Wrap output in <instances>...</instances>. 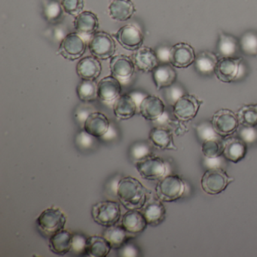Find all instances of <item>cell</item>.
<instances>
[{
    "label": "cell",
    "mask_w": 257,
    "mask_h": 257,
    "mask_svg": "<svg viewBox=\"0 0 257 257\" xmlns=\"http://www.w3.org/2000/svg\"><path fill=\"white\" fill-rule=\"evenodd\" d=\"M147 189L135 177H123L117 185L116 195L127 210H141L147 202Z\"/></svg>",
    "instance_id": "cell-1"
},
{
    "label": "cell",
    "mask_w": 257,
    "mask_h": 257,
    "mask_svg": "<svg viewBox=\"0 0 257 257\" xmlns=\"http://www.w3.org/2000/svg\"><path fill=\"white\" fill-rule=\"evenodd\" d=\"M121 215L120 204L115 201H99L91 207L93 220L102 226L108 227L117 224Z\"/></svg>",
    "instance_id": "cell-2"
},
{
    "label": "cell",
    "mask_w": 257,
    "mask_h": 257,
    "mask_svg": "<svg viewBox=\"0 0 257 257\" xmlns=\"http://www.w3.org/2000/svg\"><path fill=\"white\" fill-rule=\"evenodd\" d=\"M88 47L91 55L103 61L112 58L116 52L114 37L105 31H97L91 36Z\"/></svg>",
    "instance_id": "cell-3"
},
{
    "label": "cell",
    "mask_w": 257,
    "mask_h": 257,
    "mask_svg": "<svg viewBox=\"0 0 257 257\" xmlns=\"http://www.w3.org/2000/svg\"><path fill=\"white\" fill-rule=\"evenodd\" d=\"M185 183L178 175H168L159 180L156 188L158 198L164 202H172L184 193Z\"/></svg>",
    "instance_id": "cell-4"
},
{
    "label": "cell",
    "mask_w": 257,
    "mask_h": 257,
    "mask_svg": "<svg viewBox=\"0 0 257 257\" xmlns=\"http://www.w3.org/2000/svg\"><path fill=\"white\" fill-rule=\"evenodd\" d=\"M67 220V216L61 209L52 207L42 212L36 222L42 231L51 236L64 229Z\"/></svg>",
    "instance_id": "cell-5"
},
{
    "label": "cell",
    "mask_w": 257,
    "mask_h": 257,
    "mask_svg": "<svg viewBox=\"0 0 257 257\" xmlns=\"http://www.w3.org/2000/svg\"><path fill=\"white\" fill-rule=\"evenodd\" d=\"M135 167L144 180H160L166 173V165L163 159L151 154L137 161Z\"/></svg>",
    "instance_id": "cell-6"
},
{
    "label": "cell",
    "mask_w": 257,
    "mask_h": 257,
    "mask_svg": "<svg viewBox=\"0 0 257 257\" xmlns=\"http://www.w3.org/2000/svg\"><path fill=\"white\" fill-rule=\"evenodd\" d=\"M86 48V42L79 33H70L61 42L58 54L64 59L74 61L83 56Z\"/></svg>",
    "instance_id": "cell-7"
},
{
    "label": "cell",
    "mask_w": 257,
    "mask_h": 257,
    "mask_svg": "<svg viewBox=\"0 0 257 257\" xmlns=\"http://www.w3.org/2000/svg\"><path fill=\"white\" fill-rule=\"evenodd\" d=\"M231 180L223 170L211 168L203 175L201 187L209 195H218L226 189Z\"/></svg>",
    "instance_id": "cell-8"
},
{
    "label": "cell",
    "mask_w": 257,
    "mask_h": 257,
    "mask_svg": "<svg viewBox=\"0 0 257 257\" xmlns=\"http://www.w3.org/2000/svg\"><path fill=\"white\" fill-rule=\"evenodd\" d=\"M241 59L233 57H222L218 61L214 73L216 77L223 82H231L239 77L243 72Z\"/></svg>",
    "instance_id": "cell-9"
},
{
    "label": "cell",
    "mask_w": 257,
    "mask_h": 257,
    "mask_svg": "<svg viewBox=\"0 0 257 257\" xmlns=\"http://www.w3.org/2000/svg\"><path fill=\"white\" fill-rule=\"evenodd\" d=\"M113 37L126 50L135 52L144 45V34L133 25H124L113 34Z\"/></svg>",
    "instance_id": "cell-10"
},
{
    "label": "cell",
    "mask_w": 257,
    "mask_h": 257,
    "mask_svg": "<svg viewBox=\"0 0 257 257\" xmlns=\"http://www.w3.org/2000/svg\"><path fill=\"white\" fill-rule=\"evenodd\" d=\"M239 120L231 111L222 109L218 111L212 118L211 124L217 135L228 136L237 130Z\"/></svg>",
    "instance_id": "cell-11"
},
{
    "label": "cell",
    "mask_w": 257,
    "mask_h": 257,
    "mask_svg": "<svg viewBox=\"0 0 257 257\" xmlns=\"http://www.w3.org/2000/svg\"><path fill=\"white\" fill-rule=\"evenodd\" d=\"M110 72L112 76L120 82H126L133 76L135 67L133 60L126 55H114L110 58Z\"/></svg>",
    "instance_id": "cell-12"
},
{
    "label": "cell",
    "mask_w": 257,
    "mask_h": 257,
    "mask_svg": "<svg viewBox=\"0 0 257 257\" xmlns=\"http://www.w3.org/2000/svg\"><path fill=\"white\" fill-rule=\"evenodd\" d=\"M201 102L192 95H183L173 106L174 115L181 121H189L196 115Z\"/></svg>",
    "instance_id": "cell-13"
},
{
    "label": "cell",
    "mask_w": 257,
    "mask_h": 257,
    "mask_svg": "<svg viewBox=\"0 0 257 257\" xmlns=\"http://www.w3.org/2000/svg\"><path fill=\"white\" fill-rule=\"evenodd\" d=\"M132 58L136 68L142 73H152L159 66L156 52L147 46H142L135 51Z\"/></svg>",
    "instance_id": "cell-14"
},
{
    "label": "cell",
    "mask_w": 257,
    "mask_h": 257,
    "mask_svg": "<svg viewBox=\"0 0 257 257\" xmlns=\"http://www.w3.org/2000/svg\"><path fill=\"white\" fill-rule=\"evenodd\" d=\"M195 61V52L187 43H177L171 48L169 63L173 67L186 68Z\"/></svg>",
    "instance_id": "cell-15"
},
{
    "label": "cell",
    "mask_w": 257,
    "mask_h": 257,
    "mask_svg": "<svg viewBox=\"0 0 257 257\" xmlns=\"http://www.w3.org/2000/svg\"><path fill=\"white\" fill-rule=\"evenodd\" d=\"M121 82L112 75L103 78L97 83L98 98L104 103H114L121 95Z\"/></svg>",
    "instance_id": "cell-16"
},
{
    "label": "cell",
    "mask_w": 257,
    "mask_h": 257,
    "mask_svg": "<svg viewBox=\"0 0 257 257\" xmlns=\"http://www.w3.org/2000/svg\"><path fill=\"white\" fill-rule=\"evenodd\" d=\"M165 103L157 96H146L139 104L142 117L148 121H157L165 112Z\"/></svg>",
    "instance_id": "cell-17"
},
{
    "label": "cell",
    "mask_w": 257,
    "mask_h": 257,
    "mask_svg": "<svg viewBox=\"0 0 257 257\" xmlns=\"http://www.w3.org/2000/svg\"><path fill=\"white\" fill-rule=\"evenodd\" d=\"M109 125L110 123L105 114L93 112L84 121V131L94 138H101L109 132Z\"/></svg>",
    "instance_id": "cell-18"
},
{
    "label": "cell",
    "mask_w": 257,
    "mask_h": 257,
    "mask_svg": "<svg viewBox=\"0 0 257 257\" xmlns=\"http://www.w3.org/2000/svg\"><path fill=\"white\" fill-rule=\"evenodd\" d=\"M101 73V62L93 55L82 58L76 64V73L82 80L95 81Z\"/></svg>",
    "instance_id": "cell-19"
},
{
    "label": "cell",
    "mask_w": 257,
    "mask_h": 257,
    "mask_svg": "<svg viewBox=\"0 0 257 257\" xmlns=\"http://www.w3.org/2000/svg\"><path fill=\"white\" fill-rule=\"evenodd\" d=\"M147 223L151 226L160 225L166 216V209L160 199H150L147 201L144 207L141 209Z\"/></svg>",
    "instance_id": "cell-20"
},
{
    "label": "cell",
    "mask_w": 257,
    "mask_h": 257,
    "mask_svg": "<svg viewBox=\"0 0 257 257\" xmlns=\"http://www.w3.org/2000/svg\"><path fill=\"white\" fill-rule=\"evenodd\" d=\"M73 27L81 36L91 37L98 30V18L91 12L83 11L75 17Z\"/></svg>",
    "instance_id": "cell-21"
},
{
    "label": "cell",
    "mask_w": 257,
    "mask_h": 257,
    "mask_svg": "<svg viewBox=\"0 0 257 257\" xmlns=\"http://www.w3.org/2000/svg\"><path fill=\"white\" fill-rule=\"evenodd\" d=\"M108 11L112 20L123 22H127L135 16L136 8L132 0H112Z\"/></svg>",
    "instance_id": "cell-22"
},
{
    "label": "cell",
    "mask_w": 257,
    "mask_h": 257,
    "mask_svg": "<svg viewBox=\"0 0 257 257\" xmlns=\"http://www.w3.org/2000/svg\"><path fill=\"white\" fill-rule=\"evenodd\" d=\"M74 234L66 229H62L49 237V249L53 253L64 255L71 251Z\"/></svg>",
    "instance_id": "cell-23"
},
{
    "label": "cell",
    "mask_w": 257,
    "mask_h": 257,
    "mask_svg": "<svg viewBox=\"0 0 257 257\" xmlns=\"http://www.w3.org/2000/svg\"><path fill=\"white\" fill-rule=\"evenodd\" d=\"M121 225L130 234H137L145 231L148 223L140 210H127L123 215Z\"/></svg>",
    "instance_id": "cell-24"
},
{
    "label": "cell",
    "mask_w": 257,
    "mask_h": 257,
    "mask_svg": "<svg viewBox=\"0 0 257 257\" xmlns=\"http://www.w3.org/2000/svg\"><path fill=\"white\" fill-rule=\"evenodd\" d=\"M137 103L130 94L120 95L113 103V112L118 119L127 120L136 113Z\"/></svg>",
    "instance_id": "cell-25"
},
{
    "label": "cell",
    "mask_w": 257,
    "mask_h": 257,
    "mask_svg": "<svg viewBox=\"0 0 257 257\" xmlns=\"http://www.w3.org/2000/svg\"><path fill=\"white\" fill-rule=\"evenodd\" d=\"M171 64H164L158 66L152 72L153 81L157 90L169 88L175 82L177 73Z\"/></svg>",
    "instance_id": "cell-26"
},
{
    "label": "cell",
    "mask_w": 257,
    "mask_h": 257,
    "mask_svg": "<svg viewBox=\"0 0 257 257\" xmlns=\"http://www.w3.org/2000/svg\"><path fill=\"white\" fill-rule=\"evenodd\" d=\"M111 249L112 246L103 235L90 236L87 238L85 255L90 257H106Z\"/></svg>",
    "instance_id": "cell-27"
},
{
    "label": "cell",
    "mask_w": 257,
    "mask_h": 257,
    "mask_svg": "<svg viewBox=\"0 0 257 257\" xmlns=\"http://www.w3.org/2000/svg\"><path fill=\"white\" fill-rule=\"evenodd\" d=\"M106 228L103 231V236L109 242L112 249H121L130 238V233L121 225L115 224Z\"/></svg>",
    "instance_id": "cell-28"
},
{
    "label": "cell",
    "mask_w": 257,
    "mask_h": 257,
    "mask_svg": "<svg viewBox=\"0 0 257 257\" xmlns=\"http://www.w3.org/2000/svg\"><path fill=\"white\" fill-rule=\"evenodd\" d=\"M149 139L155 147L160 150L175 149L172 134L168 129L165 127H153L149 134Z\"/></svg>",
    "instance_id": "cell-29"
},
{
    "label": "cell",
    "mask_w": 257,
    "mask_h": 257,
    "mask_svg": "<svg viewBox=\"0 0 257 257\" xmlns=\"http://www.w3.org/2000/svg\"><path fill=\"white\" fill-rule=\"evenodd\" d=\"M246 147L244 141L231 138L224 144L223 156L227 160L237 163L244 158Z\"/></svg>",
    "instance_id": "cell-30"
},
{
    "label": "cell",
    "mask_w": 257,
    "mask_h": 257,
    "mask_svg": "<svg viewBox=\"0 0 257 257\" xmlns=\"http://www.w3.org/2000/svg\"><path fill=\"white\" fill-rule=\"evenodd\" d=\"M78 97L84 103H91L98 98L97 84L94 80H82L76 88Z\"/></svg>",
    "instance_id": "cell-31"
},
{
    "label": "cell",
    "mask_w": 257,
    "mask_h": 257,
    "mask_svg": "<svg viewBox=\"0 0 257 257\" xmlns=\"http://www.w3.org/2000/svg\"><path fill=\"white\" fill-rule=\"evenodd\" d=\"M217 62V58L214 54L210 52H202L196 57L195 67L202 74H210L214 72Z\"/></svg>",
    "instance_id": "cell-32"
},
{
    "label": "cell",
    "mask_w": 257,
    "mask_h": 257,
    "mask_svg": "<svg viewBox=\"0 0 257 257\" xmlns=\"http://www.w3.org/2000/svg\"><path fill=\"white\" fill-rule=\"evenodd\" d=\"M62 6L57 0H46L43 7V14L48 22L50 23L58 22L63 16Z\"/></svg>",
    "instance_id": "cell-33"
},
{
    "label": "cell",
    "mask_w": 257,
    "mask_h": 257,
    "mask_svg": "<svg viewBox=\"0 0 257 257\" xmlns=\"http://www.w3.org/2000/svg\"><path fill=\"white\" fill-rule=\"evenodd\" d=\"M238 48V43L234 37L223 34L220 36L218 50L222 57L234 56Z\"/></svg>",
    "instance_id": "cell-34"
},
{
    "label": "cell",
    "mask_w": 257,
    "mask_h": 257,
    "mask_svg": "<svg viewBox=\"0 0 257 257\" xmlns=\"http://www.w3.org/2000/svg\"><path fill=\"white\" fill-rule=\"evenodd\" d=\"M224 144L216 138H211L204 141L202 145V153L206 157L215 159L223 153Z\"/></svg>",
    "instance_id": "cell-35"
},
{
    "label": "cell",
    "mask_w": 257,
    "mask_h": 257,
    "mask_svg": "<svg viewBox=\"0 0 257 257\" xmlns=\"http://www.w3.org/2000/svg\"><path fill=\"white\" fill-rule=\"evenodd\" d=\"M239 47L245 55L249 56L257 55V34L253 32L243 34L239 42Z\"/></svg>",
    "instance_id": "cell-36"
},
{
    "label": "cell",
    "mask_w": 257,
    "mask_h": 257,
    "mask_svg": "<svg viewBox=\"0 0 257 257\" xmlns=\"http://www.w3.org/2000/svg\"><path fill=\"white\" fill-rule=\"evenodd\" d=\"M237 118H238L239 122L241 123L243 126L255 127L257 124L256 105L243 106L239 110Z\"/></svg>",
    "instance_id": "cell-37"
},
{
    "label": "cell",
    "mask_w": 257,
    "mask_h": 257,
    "mask_svg": "<svg viewBox=\"0 0 257 257\" xmlns=\"http://www.w3.org/2000/svg\"><path fill=\"white\" fill-rule=\"evenodd\" d=\"M61 4L64 11L74 17L82 13L85 7L84 0H61Z\"/></svg>",
    "instance_id": "cell-38"
},
{
    "label": "cell",
    "mask_w": 257,
    "mask_h": 257,
    "mask_svg": "<svg viewBox=\"0 0 257 257\" xmlns=\"http://www.w3.org/2000/svg\"><path fill=\"white\" fill-rule=\"evenodd\" d=\"M87 238L82 234H74L73 239V245L70 252L76 254L83 253L85 255L86 247Z\"/></svg>",
    "instance_id": "cell-39"
},
{
    "label": "cell",
    "mask_w": 257,
    "mask_h": 257,
    "mask_svg": "<svg viewBox=\"0 0 257 257\" xmlns=\"http://www.w3.org/2000/svg\"><path fill=\"white\" fill-rule=\"evenodd\" d=\"M240 137L242 141L244 142H253L257 138V131L254 127L244 126V127L240 131Z\"/></svg>",
    "instance_id": "cell-40"
},
{
    "label": "cell",
    "mask_w": 257,
    "mask_h": 257,
    "mask_svg": "<svg viewBox=\"0 0 257 257\" xmlns=\"http://www.w3.org/2000/svg\"><path fill=\"white\" fill-rule=\"evenodd\" d=\"M150 154L149 147L145 144H137L132 149V155L138 160H140Z\"/></svg>",
    "instance_id": "cell-41"
},
{
    "label": "cell",
    "mask_w": 257,
    "mask_h": 257,
    "mask_svg": "<svg viewBox=\"0 0 257 257\" xmlns=\"http://www.w3.org/2000/svg\"><path fill=\"white\" fill-rule=\"evenodd\" d=\"M198 133L200 136L205 141L207 139H211V138H216V135H217L213 126H207V124L201 125L198 127Z\"/></svg>",
    "instance_id": "cell-42"
},
{
    "label": "cell",
    "mask_w": 257,
    "mask_h": 257,
    "mask_svg": "<svg viewBox=\"0 0 257 257\" xmlns=\"http://www.w3.org/2000/svg\"><path fill=\"white\" fill-rule=\"evenodd\" d=\"M92 138L94 137L87 133L85 131L80 132L77 136V142L81 147H89L92 144Z\"/></svg>",
    "instance_id": "cell-43"
},
{
    "label": "cell",
    "mask_w": 257,
    "mask_h": 257,
    "mask_svg": "<svg viewBox=\"0 0 257 257\" xmlns=\"http://www.w3.org/2000/svg\"><path fill=\"white\" fill-rule=\"evenodd\" d=\"M170 52H171V48L165 47V46H162L158 49L156 54H157L159 61L165 64L169 63Z\"/></svg>",
    "instance_id": "cell-44"
},
{
    "label": "cell",
    "mask_w": 257,
    "mask_h": 257,
    "mask_svg": "<svg viewBox=\"0 0 257 257\" xmlns=\"http://www.w3.org/2000/svg\"><path fill=\"white\" fill-rule=\"evenodd\" d=\"M183 95V91L180 88L174 87V88H171V92H170V97L174 101V103Z\"/></svg>",
    "instance_id": "cell-45"
}]
</instances>
